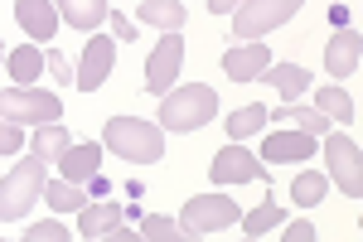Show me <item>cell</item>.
<instances>
[{"mask_svg":"<svg viewBox=\"0 0 363 242\" xmlns=\"http://www.w3.org/2000/svg\"><path fill=\"white\" fill-rule=\"evenodd\" d=\"M102 145L116 150L121 160H131V165H160V155H165V131L155 121H140V116H112L102 126Z\"/></svg>","mask_w":363,"mask_h":242,"instance_id":"1","label":"cell"},{"mask_svg":"<svg viewBox=\"0 0 363 242\" xmlns=\"http://www.w3.org/2000/svg\"><path fill=\"white\" fill-rule=\"evenodd\" d=\"M213 111H218V92L208 82L179 87V92H169L165 107H160V131H199V126L213 121Z\"/></svg>","mask_w":363,"mask_h":242,"instance_id":"2","label":"cell"},{"mask_svg":"<svg viewBox=\"0 0 363 242\" xmlns=\"http://www.w3.org/2000/svg\"><path fill=\"white\" fill-rule=\"evenodd\" d=\"M44 170L49 165H39L29 155L25 165H15L5 180H0V223H15V218H25L34 204H39V194H44Z\"/></svg>","mask_w":363,"mask_h":242,"instance_id":"3","label":"cell"},{"mask_svg":"<svg viewBox=\"0 0 363 242\" xmlns=\"http://www.w3.org/2000/svg\"><path fill=\"white\" fill-rule=\"evenodd\" d=\"M0 116L10 126H54L63 116V102L54 92H39V87H5L0 92Z\"/></svg>","mask_w":363,"mask_h":242,"instance_id":"4","label":"cell"},{"mask_svg":"<svg viewBox=\"0 0 363 242\" xmlns=\"http://www.w3.org/2000/svg\"><path fill=\"white\" fill-rule=\"evenodd\" d=\"M242 218V209L223 199V194H194L189 204H179V228L189 233V238H203V233H218V228H233Z\"/></svg>","mask_w":363,"mask_h":242,"instance_id":"5","label":"cell"},{"mask_svg":"<svg viewBox=\"0 0 363 242\" xmlns=\"http://www.w3.org/2000/svg\"><path fill=\"white\" fill-rule=\"evenodd\" d=\"M296 10H301V0H247V5L233 10V34L247 39V44H257L267 29L286 25Z\"/></svg>","mask_w":363,"mask_h":242,"instance_id":"6","label":"cell"},{"mask_svg":"<svg viewBox=\"0 0 363 242\" xmlns=\"http://www.w3.org/2000/svg\"><path fill=\"white\" fill-rule=\"evenodd\" d=\"M325 160H330V175L335 185L349 194V199H363V155L349 136H330L325 141Z\"/></svg>","mask_w":363,"mask_h":242,"instance_id":"7","label":"cell"},{"mask_svg":"<svg viewBox=\"0 0 363 242\" xmlns=\"http://www.w3.org/2000/svg\"><path fill=\"white\" fill-rule=\"evenodd\" d=\"M179 63H184V39L179 34H165L160 44H155V54L145 58V92L155 97V92H169L174 78H179Z\"/></svg>","mask_w":363,"mask_h":242,"instance_id":"8","label":"cell"},{"mask_svg":"<svg viewBox=\"0 0 363 242\" xmlns=\"http://www.w3.org/2000/svg\"><path fill=\"white\" fill-rule=\"evenodd\" d=\"M247 180L272 185V170H267V165H257L247 150H238V145H228V150L213 155V185H247Z\"/></svg>","mask_w":363,"mask_h":242,"instance_id":"9","label":"cell"},{"mask_svg":"<svg viewBox=\"0 0 363 242\" xmlns=\"http://www.w3.org/2000/svg\"><path fill=\"white\" fill-rule=\"evenodd\" d=\"M112 63H116L112 39H87L83 58H78V92H97L107 82V73H112Z\"/></svg>","mask_w":363,"mask_h":242,"instance_id":"10","label":"cell"},{"mask_svg":"<svg viewBox=\"0 0 363 242\" xmlns=\"http://www.w3.org/2000/svg\"><path fill=\"white\" fill-rule=\"evenodd\" d=\"M267 68H272V49L267 44H238V49L223 54V73L233 82H257Z\"/></svg>","mask_w":363,"mask_h":242,"instance_id":"11","label":"cell"},{"mask_svg":"<svg viewBox=\"0 0 363 242\" xmlns=\"http://www.w3.org/2000/svg\"><path fill=\"white\" fill-rule=\"evenodd\" d=\"M15 20L25 25L29 44H49L58 29V5H49V0H15Z\"/></svg>","mask_w":363,"mask_h":242,"instance_id":"12","label":"cell"},{"mask_svg":"<svg viewBox=\"0 0 363 242\" xmlns=\"http://www.w3.org/2000/svg\"><path fill=\"white\" fill-rule=\"evenodd\" d=\"M359 58H363L359 29H335V39H330V49H325V68H330L335 78H349V73L359 68Z\"/></svg>","mask_w":363,"mask_h":242,"instance_id":"13","label":"cell"},{"mask_svg":"<svg viewBox=\"0 0 363 242\" xmlns=\"http://www.w3.org/2000/svg\"><path fill=\"white\" fill-rule=\"evenodd\" d=\"M97 165H102V145H68V150H63V160H58V170H63V180H68V185L83 189L92 175H102Z\"/></svg>","mask_w":363,"mask_h":242,"instance_id":"14","label":"cell"},{"mask_svg":"<svg viewBox=\"0 0 363 242\" xmlns=\"http://www.w3.org/2000/svg\"><path fill=\"white\" fill-rule=\"evenodd\" d=\"M315 150V136L306 131H272L262 145V160H310Z\"/></svg>","mask_w":363,"mask_h":242,"instance_id":"15","label":"cell"},{"mask_svg":"<svg viewBox=\"0 0 363 242\" xmlns=\"http://www.w3.org/2000/svg\"><path fill=\"white\" fill-rule=\"evenodd\" d=\"M262 78L272 82L281 97H286V107H296V97H306L310 87H315V82H310V73L301 68V63H272V68H267Z\"/></svg>","mask_w":363,"mask_h":242,"instance_id":"16","label":"cell"},{"mask_svg":"<svg viewBox=\"0 0 363 242\" xmlns=\"http://www.w3.org/2000/svg\"><path fill=\"white\" fill-rule=\"evenodd\" d=\"M136 15H140V25H160L169 34H179L184 20H189V5L184 0H145V5H136Z\"/></svg>","mask_w":363,"mask_h":242,"instance_id":"17","label":"cell"},{"mask_svg":"<svg viewBox=\"0 0 363 242\" xmlns=\"http://www.w3.org/2000/svg\"><path fill=\"white\" fill-rule=\"evenodd\" d=\"M116 223H121V204H87L83 214H78V233H83L87 242H97V238H107Z\"/></svg>","mask_w":363,"mask_h":242,"instance_id":"18","label":"cell"},{"mask_svg":"<svg viewBox=\"0 0 363 242\" xmlns=\"http://www.w3.org/2000/svg\"><path fill=\"white\" fill-rule=\"evenodd\" d=\"M58 10H63V20H68L73 29H97L107 15H112V5H107V0H63Z\"/></svg>","mask_w":363,"mask_h":242,"instance_id":"19","label":"cell"},{"mask_svg":"<svg viewBox=\"0 0 363 242\" xmlns=\"http://www.w3.org/2000/svg\"><path fill=\"white\" fill-rule=\"evenodd\" d=\"M315 111H320L325 121H339V126L354 121V102H349L344 87H315Z\"/></svg>","mask_w":363,"mask_h":242,"instance_id":"20","label":"cell"},{"mask_svg":"<svg viewBox=\"0 0 363 242\" xmlns=\"http://www.w3.org/2000/svg\"><path fill=\"white\" fill-rule=\"evenodd\" d=\"M68 145H73V141H68V131H63V126H39V131H34V150H29V155H34L39 165H58Z\"/></svg>","mask_w":363,"mask_h":242,"instance_id":"21","label":"cell"},{"mask_svg":"<svg viewBox=\"0 0 363 242\" xmlns=\"http://www.w3.org/2000/svg\"><path fill=\"white\" fill-rule=\"evenodd\" d=\"M44 199L54 204L58 214H83L87 204V189H78V185H68V180H54V185H44Z\"/></svg>","mask_w":363,"mask_h":242,"instance_id":"22","label":"cell"},{"mask_svg":"<svg viewBox=\"0 0 363 242\" xmlns=\"http://www.w3.org/2000/svg\"><path fill=\"white\" fill-rule=\"evenodd\" d=\"M5 63H10V78L20 82V87H29V82L39 78V68H44V54H39V44H25V49H15Z\"/></svg>","mask_w":363,"mask_h":242,"instance_id":"23","label":"cell"},{"mask_svg":"<svg viewBox=\"0 0 363 242\" xmlns=\"http://www.w3.org/2000/svg\"><path fill=\"white\" fill-rule=\"evenodd\" d=\"M140 238L145 242H194L174 218H160V214H145L140 218Z\"/></svg>","mask_w":363,"mask_h":242,"instance_id":"24","label":"cell"},{"mask_svg":"<svg viewBox=\"0 0 363 242\" xmlns=\"http://www.w3.org/2000/svg\"><path fill=\"white\" fill-rule=\"evenodd\" d=\"M257 126H267V107H262V102H252V107H238L233 116H228V136H233V141L252 136Z\"/></svg>","mask_w":363,"mask_h":242,"instance_id":"25","label":"cell"},{"mask_svg":"<svg viewBox=\"0 0 363 242\" xmlns=\"http://www.w3.org/2000/svg\"><path fill=\"white\" fill-rule=\"evenodd\" d=\"M281 218H286V209H281V204H272V199H267V204H262V209H252V214H242V218H238V223H242V228H247V238H262V233H267V228H277Z\"/></svg>","mask_w":363,"mask_h":242,"instance_id":"26","label":"cell"},{"mask_svg":"<svg viewBox=\"0 0 363 242\" xmlns=\"http://www.w3.org/2000/svg\"><path fill=\"white\" fill-rule=\"evenodd\" d=\"M267 121H296V126H306V136H315V131L330 126L315 107H277V111H267Z\"/></svg>","mask_w":363,"mask_h":242,"instance_id":"27","label":"cell"},{"mask_svg":"<svg viewBox=\"0 0 363 242\" xmlns=\"http://www.w3.org/2000/svg\"><path fill=\"white\" fill-rule=\"evenodd\" d=\"M291 199L301 204V209H315L320 199H325V175H296V185H291Z\"/></svg>","mask_w":363,"mask_h":242,"instance_id":"28","label":"cell"},{"mask_svg":"<svg viewBox=\"0 0 363 242\" xmlns=\"http://www.w3.org/2000/svg\"><path fill=\"white\" fill-rule=\"evenodd\" d=\"M20 242H68V228L63 223H34Z\"/></svg>","mask_w":363,"mask_h":242,"instance_id":"29","label":"cell"},{"mask_svg":"<svg viewBox=\"0 0 363 242\" xmlns=\"http://www.w3.org/2000/svg\"><path fill=\"white\" fill-rule=\"evenodd\" d=\"M20 145H25V131H20V126H10V121L0 116V155H15Z\"/></svg>","mask_w":363,"mask_h":242,"instance_id":"30","label":"cell"},{"mask_svg":"<svg viewBox=\"0 0 363 242\" xmlns=\"http://www.w3.org/2000/svg\"><path fill=\"white\" fill-rule=\"evenodd\" d=\"M44 63H49V73L58 78V87H73V68H68V58H63V54H54V49H49V54H44Z\"/></svg>","mask_w":363,"mask_h":242,"instance_id":"31","label":"cell"},{"mask_svg":"<svg viewBox=\"0 0 363 242\" xmlns=\"http://www.w3.org/2000/svg\"><path fill=\"white\" fill-rule=\"evenodd\" d=\"M87 199H97V204H102V199H107V194H112V180H107V175H92V180H87Z\"/></svg>","mask_w":363,"mask_h":242,"instance_id":"32","label":"cell"},{"mask_svg":"<svg viewBox=\"0 0 363 242\" xmlns=\"http://www.w3.org/2000/svg\"><path fill=\"white\" fill-rule=\"evenodd\" d=\"M281 242H315V228L301 218V223H291V228H286V238H281Z\"/></svg>","mask_w":363,"mask_h":242,"instance_id":"33","label":"cell"},{"mask_svg":"<svg viewBox=\"0 0 363 242\" xmlns=\"http://www.w3.org/2000/svg\"><path fill=\"white\" fill-rule=\"evenodd\" d=\"M97 242H145V238H140V233H131V228H121V223H116L112 233H107V238H97Z\"/></svg>","mask_w":363,"mask_h":242,"instance_id":"34","label":"cell"},{"mask_svg":"<svg viewBox=\"0 0 363 242\" xmlns=\"http://www.w3.org/2000/svg\"><path fill=\"white\" fill-rule=\"evenodd\" d=\"M330 20H335V29H349V5H330Z\"/></svg>","mask_w":363,"mask_h":242,"instance_id":"35","label":"cell"},{"mask_svg":"<svg viewBox=\"0 0 363 242\" xmlns=\"http://www.w3.org/2000/svg\"><path fill=\"white\" fill-rule=\"evenodd\" d=\"M112 20H116V34H121V39H136V25H131V20H121L116 10H112Z\"/></svg>","mask_w":363,"mask_h":242,"instance_id":"36","label":"cell"},{"mask_svg":"<svg viewBox=\"0 0 363 242\" xmlns=\"http://www.w3.org/2000/svg\"><path fill=\"white\" fill-rule=\"evenodd\" d=\"M121 218H131V223H140V218H145V209H140V204H121Z\"/></svg>","mask_w":363,"mask_h":242,"instance_id":"37","label":"cell"},{"mask_svg":"<svg viewBox=\"0 0 363 242\" xmlns=\"http://www.w3.org/2000/svg\"><path fill=\"white\" fill-rule=\"evenodd\" d=\"M0 58H5V44H0Z\"/></svg>","mask_w":363,"mask_h":242,"instance_id":"38","label":"cell"}]
</instances>
